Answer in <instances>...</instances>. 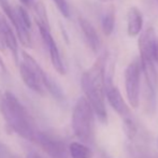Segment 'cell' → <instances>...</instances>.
<instances>
[{
	"instance_id": "obj_10",
	"label": "cell",
	"mask_w": 158,
	"mask_h": 158,
	"mask_svg": "<svg viewBox=\"0 0 158 158\" xmlns=\"http://www.w3.org/2000/svg\"><path fill=\"white\" fill-rule=\"evenodd\" d=\"M106 98L108 99L110 106L118 113L121 116L126 117L130 113V109L127 106L123 96L118 88L113 84L112 75L106 74Z\"/></svg>"
},
{
	"instance_id": "obj_26",
	"label": "cell",
	"mask_w": 158,
	"mask_h": 158,
	"mask_svg": "<svg viewBox=\"0 0 158 158\" xmlns=\"http://www.w3.org/2000/svg\"><path fill=\"white\" fill-rule=\"evenodd\" d=\"M157 1H158V0H157Z\"/></svg>"
},
{
	"instance_id": "obj_13",
	"label": "cell",
	"mask_w": 158,
	"mask_h": 158,
	"mask_svg": "<svg viewBox=\"0 0 158 158\" xmlns=\"http://www.w3.org/2000/svg\"><path fill=\"white\" fill-rule=\"evenodd\" d=\"M3 40L6 48L10 50L12 53L13 58L16 63H19V39H17L16 32L12 29L10 24L6 22V19L3 17Z\"/></svg>"
},
{
	"instance_id": "obj_24",
	"label": "cell",
	"mask_w": 158,
	"mask_h": 158,
	"mask_svg": "<svg viewBox=\"0 0 158 158\" xmlns=\"http://www.w3.org/2000/svg\"><path fill=\"white\" fill-rule=\"evenodd\" d=\"M100 1H104V2H106V1H111V0H100Z\"/></svg>"
},
{
	"instance_id": "obj_16",
	"label": "cell",
	"mask_w": 158,
	"mask_h": 158,
	"mask_svg": "<svg viewBox=\"0 0 158 158\" xmlns=\"http://www.w3.org/2000/svg\"><path fill=\"white\" fill-rule=\"evenodd\" d=\"M33 10H35V24H40V25L50 27V22H48L45 4H44L42 1L35 2V4H33Z\"/></svg>"
},
{
	"instance_id": "obj_5",
	"label": "cell",
	"mask_w": 158,
	"mask_h": 158,
	"mask_svg": "<svg viewBox=\"0 0 158 158\" xmlns=\"http://www.w3.org/2000/svg\"><path fill=\"white\" fill-rule=\"evenodd\" d=\"M141 63L140 58L133 59L125 70V89L128 102L137 109L140 102V82H141Z\"/></svg>"
},
{
	"instance_id": "obj_17",
	"label": "cell",
	"mask_w": 158,
	"mask_h": 158,
	"mask_svg": "<svg viewBox=\"0 0 158 158\" xmlns=\"http://www.w3.org/2000/svg\"><path fill=\"white\" fill-rule=\"evenodd\" d=\"M101 26H102V31L106 35H111L114 30L115 26V13L113 8H111L106 14L102 16L101 19Z\"/></svg>"
},
{
	"instance_id": "obj_7",
	"label": "cell",
	"mask_w": 158,
	"mask_h": 158,
	"mask_svg": "<svg viewBox=\"0 0 158 158\" xmlns=\"http://www.w3.org/2000/svg\"><path fill=\"white\" fill-rule=\"evenodd\" d=\"M35 142L51 158H71L69 153V146L67 148L64 142L52 135H48V133L39 131Z\"/></svg>"
},
{
	"instance_id": "obj_23",
	"label": "cell",
	"mask_w": 158,
	"mask_h": 158,
	"mask_svg": "<svg viewBox=\"0 0 158 158\" xmlns=\"http://www.w3.org/2000/svg\"><path fill=\"white\" fill-rule=\"evenodd\" d=\"M19 1L23 6H33V4H35L33 0H19Z\"/></svg>"
},
{
	"instance_id": "obj_11",
	"label": "cell",
	"mask_w": 158,
	"mask_h": 158,
	"mask_svg": "<svg viewBox=\"0 0 158 158\" xmlns=\"http://www.w3.org/2000/svg\"><path fill=\"white\" fill-rule=\"evenodd\" d=\"M79 25L88 46L92 48L94 53H98L101 48V41H100V37L98 35L97 30L93 26V24L88 19H86L85 17L81 16L79 17Z\"/></svg>"
},
{
	"instance_id": "obj_20",
	"label": "cell",
	"mask_w": 158,
	"mask_h": 158,
	"mask_svg": "<svg viewBox=\"0 0 158 158\" xmlns=\"http://www.w3.org/2000/svg\"><path fill=\"white\" fill-rule=\"evenodd\" d=\"M56 6V8L58 9L59 12L63 14L64 17H70V8H69V4L67 2V0H53Z\"/></svg>"
},
{
	"instance_id": "obj_12",
	"label": "cell",
	"mask_w": 158,
	"mask_h": 158,
	"mask_svg": "<svg viewBox=\"0 0 158 158\" xmlns=\"http://www.w3.org/2000/svg\"><path fill=\"white\" fill-rule=\"evenodd\" d=\"M143 28V16L137 6H130L127 11V33L135 38L141 35Z\"/></svg>"
},
{
	"instance_id": "obj_22",
	"label": "cell",
	"mask_w": 158,
	"mask_h": 158,
	"mask_svg": "<svg viewBox=\"0 0 158 158\" xmlns=\"http://www.w3.org/2000/svg\"><path fill=\"white\" fill-rule=\"evenodd\" d=\"M26 158H42L40 156V154L35 151H29L26 155Z\"/></svg>"
},
{
	"instance_id": "obj_8",
	"label": "cell",
	"mask_w": 158,
	"mask_h": 158,
	"mask_svg": "<svg viewBox=\"0 0 158 158\" xmlns=\"http://www.w3.org/2000/svg\"><path fill=\"white\" fill-rule=\"evenodd\" d=\"M37 26H38V29H39L40 35H41L42 40H43L44 44H45L46 48L48 51L53 67H54V69L59 74L64 75L66 74V67H64V60L61 58L58 46H57L56 42H55L54 38H53L52 33H51L50 27L40 25V24H37Z\"/></svg>"
},
{
	"instance_id": "obj_15",
	"label": "cell",
	"mask_w": 158,
	"mask_h": 158,
	"mask_svg": "<svg viewBox=\"0 0 158 158\" xmlns=\"http://www.w3.org/2000/svg\"><path fill=\"white\" fill-rule=\"evenodd\" d=\"M43 86L51 93V95L56 100H58L59 102L64 101L66 97H64V94L63 89H61V87L56 83V81H55L54 79H52L48 74H46V77H44Z\"/></svg>"
},
{
	"instance_id": "obj_21",
	"label": "cell",
	"mask_w": 158,
	"mask_h": 158,
	"mask_svg": "<svg viewBox=\"0 0 158 158\" xmlns=\"http://www.w3.org/2000/svg\"><path fill=\"white\" fill-rule=\"evenodd\" d=\"M6 44L3 40V17L0 16V51L4 52L6 51Z\"/></svg>"
},
{
	"instance_id": "obj_3",
	"label": "cell",
	"mask_w": 158,
	"mask_h": 158,
	"mask_svg": "<svg viewBox=\"0 0 158 158\" xmlns=\"http://www.w3.org/2000/svg\"><path fill=\"white\" fill-rule=\"evenodd\" d=\"M94 110L85 97L77 99L72 112V129L77 139L84 143L94 142Z\"/></svg>"
},
{
	"instance_id": "obj_18",
	"label": "cell",
	"mask_w": 158,
	"mask_h": 158,
	"mask_svg": "<svg viewBox=\"0 0 158 158\" xmlns=\"http://www.w3.org/2000/svg\"><path fill=\"white\" fill-rule=\"evenodd\" d=\"M0 8L3 11L4 15L9 19L11 24H14L15 19H16V12H15V8L12 6L9 0H0Z\"/></svg>"
},
{
	"instance_id": "obj_1",
	"label": "cell",
	"mask_w": 158,
	"mask_h": 158,
	"mask_svg": "<svg viewBox=\"0 0 158 158\" xmlns=\"http://www.w3.org/2000/svg\"><path fill=\"white\" fill-rule=\"evenodd\" d=\"M108 53L103 52L98 56L96 61L89 69L82 74L81 86L85 98L92 106L95 114L101 123L108 122L106 102V64Z\"/></svg>"
},
{
	"instance_id": "obj_2",
	"label": "cell",
	"mask_w": 158,
	"mask_h": 158,
	"mask_svg": "<svg viewBox=\"0 0 158 158\" xmlns=\"http://www.w3.org/2000/svg\"><path fill=\"white\" fill-rule=\"evenodd\" d=\"M0 112L11 130L22 138L35 142L39 131L35 130L26 108L13 93L0 90Z\"/></svg>"
},
{
	"instance_id": "obj_14",
	"label": "cell",
	"mask_w": 158,
	"mask_h": 158,
	"mask_svg": "<svg viewBox=\"0 0 158 158\" xmlns=\"http://www.w3.org/2000/svg\"><path fill=\"white\" fill-rule=\"evenodd\" d=\"M71 158H92L93 152L87 145L81 142H72L69 145Z\"/></svg>"
},
{
	"instance_id": "obj_9",
	"label": "cell",
	"mask_w": 158,
	"mask_h": 158,
	"mask_svg": "<svg viewBox=\"0 0 158 158\" xmlns=\"http://www.w3.org/2000/svg\"><path fill=\"white\" fill-rule=\"evenodd\" d=\"M16 12V19L13 24L15 28L16 35L19 41L26 48L31 46V35H30V29H31V19L28 14L27 10L23 6H15Z\"/></svg>"
},
{
	"instance_id": "obj_19",
	"label": "cell",
	"mask_w": 158,
	"mask_h": 158,
	"mask_svg": "<svg viewBox=\"0 0 158 158\" xmlns=\"http://www.w3.org/2000/svg\"><path fill=\"white\" fill-rule=\"evenodd\" d=\"M123 128L127 137H128L129 139H133V137H135V133H137V127H135V123H133L130 118H125Z\"/></svg>"
},
{
	"instance_id": "obj_6",
	"label": "cell",
	"mask_w": 158,
	"mask_h": 158,
	"mask_svg": "<svg viewBox=\"0 0 158 158\" xmlns=\"http://www.w3.org/2000/svg\"><path fill=\"white\" fill-rule=\"evenodd\" d=\"M140 52V61L155 64L158 61V40L153 27H148L141 32L138 40Z\"/></svg>"
},
{
	"instance_id": "obj_25",
	"label": "cell",
	"mask_w": 158,
	"mask_h": 158,
	"mask_svg": "<svg viewBox=\"0 0 158 158\" xmlns=\"http://www.w3.org/2000/svg\"><path fill=\"white\" fill-rule=\"evenodd\" d=\"M12 158H17V157H15V156H12Z\"/></svg>"
},
{
	"instance_id": "obj_4",
	"label": "cell",
	"mask_w": 158,
	"mask_h": 158,
	"mask_svg": "<svg viewBox=\"0 0 158 158\" xmlns=\"http://www.w3.org/2000/svg\"><path fill=\"white\" fill-rule=\"evenodd\" d=\"M22 56H23V60L19 63V74H21L22 81L33 92L38 94H43V80L48 73L27 52L23 51Z\"/></svg>"
}]
</instances>
